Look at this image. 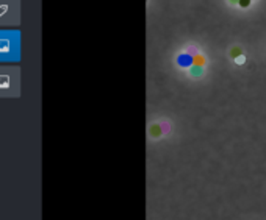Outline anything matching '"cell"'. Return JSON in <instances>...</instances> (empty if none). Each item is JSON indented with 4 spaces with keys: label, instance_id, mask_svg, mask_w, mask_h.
Wrapping results in <instances>:
<instances>
[{
    "label": "cell",
    "instance_id": "2",
    "mask_svg": "<svg viewBox=\"0 0 266 220\" xmlns=\"http://www.w3.org/2000/svg\"><path fill=\"white\" fill-rule=\"evenodd\" d=\"M204 64H205V58L202 55H194V56H192V66L204 67Z\"/></svg>",
    "mask_w": 266,
    "mask_h": 220
},
{
    "label": "cell",
    "instance_id": "6",
    "mask_svg": "<svg viewBox=\"0 0 266 220\" xmlns=\"http://www.w3.org/2000/svg\"><path fill=\"white\" fill-rule=\"evenodd\" d=\"M150 133H152L155 137H158V136L161 134V130L158 128V125H152V130H150Z\"/></svg>",
    "mask_w": 266,
    "mask_h": 220
},
{
    "label": "cell",
    "instance_id": "3",
    "mask_svg": "<svg viewBox=\"0 0 266 220\" xmlns=\"http://www.w3.org/2000/svg\"><path fill=\"white\" fill-rule=\"evenodd\" d=\"M10 50V42L6 39H0V53H5Z\"/></svg>",
    "mask_w": 266,
    "mask_h": 220
},
{
    "label": "cell",
    "instance_id": "12",
    "mask_svg": "<svg viewBox=\"0 0 266 220\" xmlns=\"http://www.w3.org/2000/svg\"><path fill=\"white\" fill-rule=\"evenodd\" d=\"M240 0H230V3H238Z\"/></svg>",
    "mask_w": 266,
    "mask_h": 220
},
{
    "label": "cell",
    "instance_id": "11",
    "mask_svg": "<svg viewBox=\"0 0 266 220\" xmlns=\"http://www.w3.org/2000/svg\"><path fill=\"white\" fill-rule=\"evenodd\" d=\"M235 61L238 62V64H243V61H244V56L241 55V56H238V58H235Z\"/></svg>",
    "mask_w": 266,
    "mask_h": 220
},
{
    "label": "cell",
    "instance_id": "7",
    "mask_svg": "<svg viewBox=\"0 0 266 220\" xmlns=\"http://www.w3.org/2000/svg\"><path fill=\"white\" fill-rule=\"evenodd\" d=\"M252 3V0H240V2H238V5H240L241 8H247Z\"/></svg>",
    "mask_w": 266,
    "mask_h": 220
},
{
    "label": "cell",
    "instance_id": "8",
    "mask_svg": "<svg viewBox=\"0 0 266 220\" xmlns=\"http://www.w3.org/2000/svg\"><path fill=\"white\" fill-rule=\"evenodd\" d=\"M192 73H194V77H199L200 73H202V67H199V66H194V67H192Z\"/></svg>",
    "mask_w": 266,
    "mask_h": 220
},
{
    "label": "cell",
    "instance_id": "5",
    "mask_svg": "<svg viewBox=\"0 0 266 220\" xmlns=\"http://www.w3.org/2000/svg\"><path fill=\"white\" fill-rule=\"evenodd\" d=\"M230 55H232V58H238V56H241V55H243V50L238 49V47H235V49L230 52Z\"/></svg>",
    "mask_w": 266,
    "mask_h": 220
},
{
    "label": "cell",
    "instance_id": "4",
    "mask_svg": "<svg viewBox=\"0 0 266 220\" xmlns=\"http://www.w3.org/2000/svg\"><path fill=\"white\" fill-rule=\"evenodd\" d=\"M10 86V78L8 77H0V89H5Z\"/></svg>",
    "mask_w": 266,
    "mask_h": 220
},
{
    "label": "cell",
    "instance_id": "1",
    "mask_svg": "<svg viewBox=\"0 0 266 220\" xmlns=\"http://www.w3.org/2000/svg\"><path fill=\"white\" fill-rule=\"evenodd\" d=\"M179 64L180 66H192V56L188 55V53L182 55V56L179 58Z\"/></svg>",
    "mask_w": 266,
    "mask_h": 220
},
{
    "label": "cell",
    "instance_id": "9",
    "mask_svg": "<svg viewBox=\"0 0 266 220\" xmlns=\"http://www.w3.org/2000/svg\"><path fill=\"white\" fill-rule=\"evenodd\" d=\"M185 53L191 55V56H192V55H197V53H196V47H189V49H186V52H185Z\"/></svg>",
    "mask_w": 266,
    "mask_h": 220
},
{
    "label": "cell",
    "instance_id": "10",
    "mask_svg": "<svg viewBox=\"0 0 266 220\" xmlns=\"http://www.w3.org/2000/svg\"><path fill=\"white\" fill-rule=\"evenodd\" d=\"M6 10H8V6H6V5H2V6H0V16H3Z\"/></svg>",
    "mask_w": 266,
    "mask_h": 220
}]
</instances>
